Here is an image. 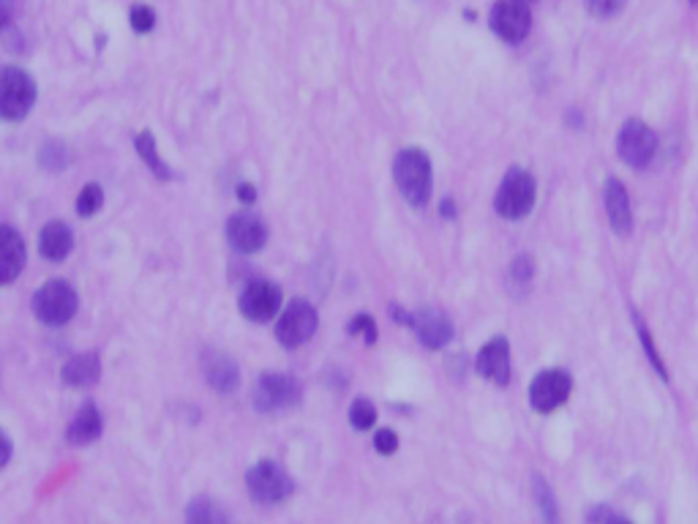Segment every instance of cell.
Listing matches in <instances>:
<instances>
[{
	"mask_svg": "<svg viewBox=\"0 0 698 524\" xmlns=\"http://www.w3.org/2000/svg\"><path fill=\"white\" fill-rule=\"evenodd\" d=\"M227 241L235 252H260L268 241V227L254 213H235L227 222Z\"/></svg>",
	"mask_w": 698,
	"mask_h": 524,
	"instance_id": "12",
	"label": "cell"
},
{
	"mask_svg": "<svg viewBox=\"0 0 698 524\" xmlns=\"http://www.w3.org/2000/svg\"><path fill=\"white\" fill-rule=\"evenodd\" d=\"M101 205H104V192H101V186L88 183V186L80 192V200H77V213H80L82 219H88V216L101 211Z\"/></svg>",
	"mask_w": 698,
	"mask_h": 524,
	"instance_id": "25",
	"label": "cell"
},
{
	"mask_svg": "<svg viewBox=\"0 0 698 524\" xmlns=\"http://www.w3.org/2000/svg\"><path fill=\"white\" fill-rule=\"evenodd\" d=\"M570 391H573V377L565 369H546L529 385V404L543 415L554 413L568 402Z\"/></svg>",
	"mask_w": 698,
	"mask_h": 524,
	"instance_id": "10",
	"label": "cell"
},
{
	"mask_svg": "<svg viewBox=\"0 0 698 524\" xmlns=\"http://www.w3.org/2000/svg\"><path fill=\"white\" fill-rule=\"evenodd\" d=\"M442 216H456V208H453V200H445V205H442Z\"/></svg>",
	"mask_w": 698,
	"mask_h": 524,
	"instance_id": "37",
	"label": "cell"
},
{
	"mask_svg": "<svg viewBox=\"0 0 698 524\" xmlns=\"http://www.w3.org/2000/svg\"><path fill=\"white\" fill-rule=\"evenodd\" d=\"M25 268V241L14 227L0 224V284L14 282Z\"/></svg>",
	"mask_w": 698,
	"mask_h": 524,
	"instance_id": "13",
	"label": "cell"
},
{
	"mask_svg": "<svg viewBox=\"0 0 698 524\" xmlns=\"http://www.w3.org/2000/svg\"><path fill=\"white\" fill-rule=\"evenodd\" d=\"M238 200L240 202H254L257 200V189L251 183H240L238 186Z\"/></svg>",
	"mask_w": 698,
	"mask_h": 524,
	"instance_id": "34",
	"label": "cell"
},
{
	"mask_svg": "<svg viewBox=\"0 0 698 524\" xmlns=\"http://www.w3.org/2000/svg\"><path fill=\"white\" fill-rule=\"evenodd\" d=\"M11 14H14V0H0V28L9 25Z\"/></svg>",
	"mask_w": 698,
	"mask_h": 524,
	"instance_id": "35",
	"label": "cell"
},
{
	"mask_svg": "<svg viewBox=\"0 0 698 524\" xmlns=\"http://www.w3.org/2000/svg\"><path fill=\"white\" fill-rule=\"evenodd\" d=\"M524 3H529V0H524Z\"/></svg>",
	"mask_w": 698,
	"mask_h": 524,
	"instance_id": "40",
	"label": "cell"
},
{
	"mask_svg": "<svg viewBox=\"0 0 698 524\" xmlns=\"http://www.w3.org/2000/svg\"><path fill=\"white\" fill-rule=\"evenodd\" d=\"M478 372L491 383L505 385L510 377V344L505 336L491 339L478 353Z\"/></svg>",
	"mask_w": 698,
	"mask_h": 524,
	"instance_id": "14",
	"label": "cell"
},
{
	"mask_svg": "<svg viewBox=\"0 0 698 524\" xmlns=\"http://www.w3.org/2000/svg\"><path fill=\"white\" fill-rule=\"evenodd\" d=\"M412 331L429 350H442L453 339V325L445 314L426 309V312L412 314Z\"/></svg>",
	"mask_w": 698,
	"mask_h": 524,
	"instance_id": "15",
	"label": "cell"
},
{
	"mask_svg": "<svg viewBox=\"0 0 698 524\" xmlns=\"http://www.w3.org/2000/svg\"><path fill=\"white\" fill-rule=\"evenodd\" d=\"M137 153L142 156V162L148 164L150 170H153V175L159 178V181H170L172 178V170L164 164V159L159 156V148H156V137L150 134V131H142L140 137H137Z\"/></svg>",
	"mask_w": 698,
	"mask_h": 524,
	"instance_id": "22",
	"label": "cell"
},
{
	"mask_svg": "<svg viewBox=\"0 0 698 524\" xmlns=\"http://www.w3.org/2000/svg\"><path fill=\"white\" fill-rule=\"evenodd\" d=\"M532 14L524 0H497L491 9V31L508 44H519L529 36Z\"/></svg>",
	"mask_w": 698,
	"mask_h": 524,
	"instance_id": "11",
	"label": "cell"
},
{
	"mask_svg": "<svg viewBox=\"0 0 698 524\" xmlns=\"http://www.w3.org/2000/svg\"><path fill=\"white\" fill-rule=\"evenodd\" d=\"M532 273H535V268H532V262H529V257H524V254H521L519 260H513V265H510V276H513V282L529 284Z\"/></svg>",
	"mask_w": 698,
	"mask_h": 524,
	"instance_id": "32",
	"label": "cell"
},
{
	"mask_svg": "<svg viewBox=\"0 0 698 524\" xmlns=\"http://www.w3.org/2000/svg\"><path fill=\"white\" fill-rule=\"evenodd\" d=\"M77 293L69 282L63 279H52L44 287H39V293L33 295V314L39 317L44 325H66L77 314Z\"/></svg>",
	"mask_w": 698,
	"mask_h": 524,
	"instance_id": "3",
	"label": "cell"
},
{
	"mask_svg": "<svg viewBox=\"0 0 698 524\" xmlns=\"http://www.w3.org/2000/svg\"><path fill=\"white\" fill-rule=\"evenodd\" d=\"M9 459H11V440H9V434L0 429V470L9 464Z\"/></svg>",
	"mask_w": 698,
	"mask_h": 524,
	"instance_id": "33",
	"label": "cell"
},
{
	"mask_svg": "<svg viewBox=\"0 0 698 524\" xmlns=\"http://www.w3.org/2000/svg\"><path fill=\"white\" fill-rule=\"evenodd\" d=\"M374 448H377L382 456H390L399 451V434L393 432V429H382V432H377V437H374Z\"/></svg>",
	"mask_w": 698,
	"mask_h": 524,
	"instance_id": "31",
	"label": "cell"
},
{
	"mask_svg": "<svg viewBox=\"0 0 698 524\" xmlns=\"http://www.w3.org/2000/svg\"><path fill=\"white\" fill-rule=\"evenodd\" d=\"M393 178L409 205L423 208L431 200V162L420 148H407L396 156Z\"/></svg>",
	"mask_w": 698,
	"mask_h": 524,
	"instance_id": "1",
	"label": "cell"
},
{
	"mask_svg": "<svg viewBox=\"0 0 698 524\" xmlns=\"http://www.w3.org/2000/svg\"><path fill=\"white\" fill-rule=\"evenodd\" d=\"M617 151L622 156V162L630 164L633 170H641L647 167L655 153H658V134L649 129L644 121H628L622 129H619L617 137Z\"/></svg>",
	"mask_w": 698,
	"mask_h": 524,
	"instance_id": "7",
	"label": "cell"
},
{
	"mask_svg": "<svg viewBox=\"0 0 698 524\" xmlns=\"http://www.w3.org/2000/svg\"><path fill=\"white\" fill-rule=\"evenodd\" d=\"M246 486H249V494L262 505H276L284 503L292 492H295V481L290 478V473L276 462H257L246 475Z\"/></svg>",
	"mask_w": 698,
	"mask_h": 524,
	"instance_id": "5",
	"label": "cell"
},
{
	"mask_svg": "<svg viewBox=\"0 0 698 524\" xmlns=\"http://www.w3.org/2000/svg\"><path fill=\"white\" fill-rule=\"evenodd\" d=\"M240 314L251 323H270L281 312V287L268 279H251L238 298Z\"/></svg>",
	"mask_w": 698,
	"mask_h": 524,
	"instance_id": "8",
	"label": "cell"
},
{
	"mask_svg": "<svg viewBox=\"0 0 698 524\" xmlns=\"http://www.w3.org/2000/svg\"><path fill=\"white\" fill-rule=\"evenodd\" d=\"M603 524H633V522H630V519H625V516H609V519H606Z\"/></svg>",
	"mask_w": 698,
	"mask_h": 524,
	"instance_id": "38",
	"label": "cell"
},
{
	"mask_svg": "<svg viewBox=\"0 0 698 524\" xmlns=\"http://www.w3.org/2000/svg\"><path fill=\"white\" fill-rule=\"evenodd\" d=\"M131 28L137 33H150L153 28H156V14H153V9H148V6H142V3H137V6H131Z\"/></svg>",
	"mask_w": 698,
	"mask_h": 524,
	"instance_id": "28",
	"label": "cell"
},
{
	"mask_svg": "<svg viewBox=\"0 0 698 524\" xmlns=\"http://www.w3.org/2000/svg\"><path fill=\"white\" fill-rule=\"evenodd\" d=\"M36 104V82L17 66L0 71V121H22Z\"/></svg>",
	"mask_w": 698,
	"mask_h": 524,
	"instance_id": "4",
	"label": "cell"
},
{
	"mask_svg": "<svg viewBox=\"0 0 698 524\" xmlns=\"http://www.w3.org/2000/svg\"><path fill=\"white\" fill-rule=\"evenodd\" d=\"M535 205V178L521 167H513L505 175V181L499 183L497 197H494V208L502 219L519 222L524 219Z\"/></svg>",
	"mask_w": 698,
	"mask_h": 524,
	"instance_id": "2",
	"label": "cell"
},
{
	"mask_svg": "<svg viewBox=\"0 0 698 524\" xmlns=\"http://www.w3.org/2000/svg\"><path fill=\"white\" fill-rule=\"evenodd\" d=\"M317 325H320V317H317V309L311 306L309 301H292L279 317V325H276V339H279L284 347H300L306 344L317 333Z\"/></svg>",
	"mask_w": 698,
	"mask_h": 524,
	"instance_id": "9",
	"label": "cell"
},
{
	"mask_svg": "<svg viewBox=\"0 0 698 524\" xmlns=\"http://www.w3.org/2000/svg\"><path fill=\"white\" fill-rule=\"evenodd\" d=\"M300 402V385L295 377L281 372H265L254 385V407L260 413H279Z\"/></svg>",
	"mask_w": 698,
	"mask_h": 524,
	"instance_id": "6",
	"label": "cell"
},
{
	"mask_svg": "<svg viewBox=\"0 0 698 524\" xmlns=\"http://www.w3.org/2000/svg\"><path fill=\"white\" fill-rule=\"evenodd\" d=\"M690 3H693V6H698V0H690Z\"/></svg>",
	"mask_w": 698,
	"mask_h": 524,
	"instance_id": "39",
	"label": "cell"
},
{
	"mask_svg": "<svg viewBox=\"0 0 698 524\" xmlns=\"http://www.w3.org/2000/svg\"><path fill=\"white\" fill-rule=\"evenodd\" d=\"M349 333H352V336H363L366 342L374 344L377 342V323L371 320L369 314H358V317L349 323Z\"/></svg>",
	"mask_w": 698,
	"mask_h": 524,
	"instance_id": "29",
	"label": "cell"
},
{
	"mask_svg": "<svg viewBox=\"0 0 698 524\" xmlns=\"http://www.w3.org/2000/svg\"><path fill=\"white\" fill-rule=\"evenodd\" d=\"M202 372H205V380H208L210 388L219 393H232L240 383L238 363L224 353L205 355V358H202Z\"/></svg>",
	"mask_w": 698,
	"mask_h": 524,
	"instance_id": "17",
	"label": "cell"
},
{
	"mask_svg": "<svg viewBox=\"0 0 698 524\" xmlns=\"http://www.w3.org/2000/svg\"><path fill=\"white\" fill-rule=\"evenodd\" d=\"M71 246H74V232H71V227L66 222H50L41 230L39 249L47 260H66L71 254Z\"/></svg>",
	"mask_w": 698,
	"mask_h": 524,
	"instance_id": "20",
	"label": "cell"
},
{
	"mask_svg": "<svg viewBox=\"0 0 698 524\" xmlns=\"http://www.w3.org/2000/svg\"><path fill=\"white\" fill-rule=\"evenodd\" d=\"M390 312H393V320H396V323L412 328V314H409L407 309H399V306H390Z\"/></svg>",
	"mask_w": 698,
	"mask_h": 524,
	"instance_id": "36",
	"label": "cell"
},
{
	"mask_svg": "<svg viewBox=\"0 0 698 524\" xmlns=\"http://www.w3.org/2000/svg\"><path fill=\"white\" fill-rule=\"evenodd\" d=\"M186 524H230V516L216 500L194 497L186 508Z\"/></svg>",
	"mask_w": 698,
	"mask_h": 524,
	"instance_id": "21",
	"label": "cell"
},
{
	"mask_svg": "<svg viewBox=\"0 0 698 524\" xmlns=\"http://www.w3.org/2000/svg\"><path fill=\"white\" fill-rule=\"evenodd\" d=\"M101 429H104V421H101L99 407L93 402H85L77 410V415L71 418L69 429H66V440L74 445H88L93 440H99Z\"/></svg>",
	"mask_w": 698,
	"mask_h": 524,
	"instance_id": "19",
	"label": "cell"
},
{
	"mask_svg": "<svg viewBox=\"0 0 698 524\" xmlns=\"http://www.w3.org/2000/svg\"><path fill=\"white\" fill-rule=\"evenodd\" d=\"M535 503H538L540 514H543L546 524H559L557 500H554V494H551V489L546 486L543 478H535Z\"/></svg>",
	"mask_w": 698,
	"mask_h": 524,
	"instance_id": "24",
	"label": "cell"
},
{
	"mask_svg": "<svg viewBox=\"0 0 698 524\" xmlns=\"http://www.w3.org/2000/svg\"><path fill=\"white\" fill-rule=\"evenodd\" d=\"M587 3L589 14H595V17H614L617 11H622V6H625V0H584Z\"/></svg>",
	"mask_w": 698,
	"mask_h": 524,
	"instance_id": "30",
	"label": "cell"
},
{
	"mask_svg": "<svg viewBox=\"0 0 698 524\" xmlns=\"http://www.w3.org/2000/svg\"><path fill=\"white\" fill-rule=\"evenodd\" d=\"M636 328H639V339H641V344H644V350H647V358L652 361V366L658 369V374L663 377V380H669V369H666V363L660 361L658 347H655V342H652V336H649V331H647V325L641 323L639 317H636Z\"/></svg>",
	"mask_w": 698,
	"mask_h": 524,
	"instance_id": "27",
	"label": "cell"
},
{
	"mask_svg": "<svg viewBox=\"0 0 698 524\" xmlns=\"http://www.w3.org/2000/svg\"><path fill=\"white\" fill-rule=\"evenodd\" d=\"M374 421H377V407L369 399H355L352 407H349V424H352V429L366 432V429L374 426Z\"/></svg>",
	"mask_w": 698,
	"mask_h": 524,
	"instance_id": "23",
	"label": "cell"
},
{
	"mask_svg": "<svg viewBox=\"0 0 698 524\" xmlns=\"http://www.w3.org/2000/svg\"><path fill=\"white\" fill-rule=\"evenodd\" d=\"M41 167H47V170L58 172L63 170L66 164H69V148L66 145H60V142H47L44 148H41Z\"/></svg>",
	"mask_w": 698,
	"mask_h": 524,
	"instance_id": "26",
	"label": "cell"
},
{
	"mask_svg": "<svg viewBox=\"0 0 698 524\" xmlns=\"http://www.w3.org/2000/svg\"><path fill=\"white\" fill-rule=\"evenodd\" d=\"M603 202H606V213H609V222L614 227V232L628 235L633 230V208H630L628 189L622 186V181H617V178L606 181Z\"/></svg>",
	"mask_w": 698,
	"mask_h": 524,
	"instance_id": "16",
	"label": "cell"
},
{
	"mask_svg": "<svg viewBox=\"0 0 698 524\" xmlns=\"http://www.w3.org/2000/svg\"><path fill=\"white\" fill-rule=\"evenodd\" d=\"M63 383L71 388H88L96 385L101 377V358L99 353H80L66 361V366L60 369Z\"/></svg>",
	"mask_w": 698,
	"mask_h": 524,
	"instance_id": "18",
	"label": "cell"
}]
</instances>
